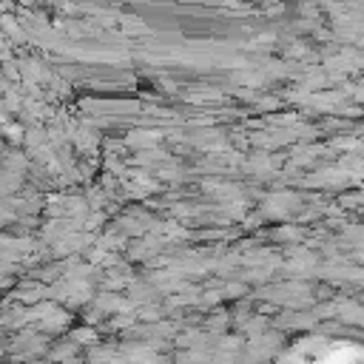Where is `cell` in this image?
Instances as JSON below:
<instances>
[]
</instances>
